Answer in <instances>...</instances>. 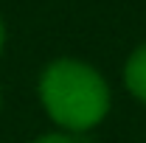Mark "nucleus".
Returning a JSON list of instances; mask_svg holds the SVG:
<instances>
[{
    "label": "nucleus",
    "mask_w": 146,
    "mask_h": 143,
    "mask_svg": "<svg viewBox=\"0 0 146 143\" xmlns=\"http://www.w3.org/2000/svg\"><path fill=\"white\" fill-rule=\"evenodd\" d=\"M31 143H73V138L68 132H48V135H39V138L31 140Z\"/></svg>",
    "instance_id": "7ed1b4c3"
},
{
    "label": "nucleus",
    "mask_w": 146,
    "mask_h": 143,
    "mask_svg": "<svg viewBox=\"0 0 146 143\" xmlns=\"http://www.w3.org/2000/svg\"><path fill=\"white\" fill-rule=\"evenodd\" d=\"M39 101L48 118L65 132H87L110 112L104 76L79 59H54L39 76Z\"/></svg>",
    "instance_id": "f257e3e1"
},
{
    "label": "nucleus",
    "mask_w": 146,
    "mask_h": 143,
    "mask_svg": "<svg viewBox=\"0 0 146 143\" xmlns=\"http://www.w3.org/2000/svg\"><path fill=\"white\" fill-rule=\"evenodd\" d=\"M3 42H6V28H3V20H0V51H3Z\"/></svg>",
    "instance_id": "20e7f679"
},
{
    "label": "nucleus",
    "mask_w": 146,
    "mask_h": 143,
    "mask_svg": "<svg viewBox=\"0 0 146 143\" xmlns=\"http://www.w3.org/2000/svg\"><path fill=\"white\" fill-rule=\"evenodd\" d=\"M124 87L138 101L146 104V42L129 54L127 65H124Z\"/></svg>",
    "instance_id": "f03ea898"
}]
</instances>
